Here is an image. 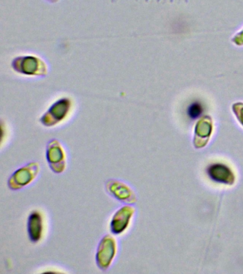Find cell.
Returning a JSON list of instances; mask_svg holds the SVG:
<instances>
[{
	"mask_svg": "<svg viewBox=\"0 0 243 274\" xmlns=\"http://www.w3.org/2000/svg\"><path fill=\"white\" fill-rule=\"evenodd\" d=\"M202 112H203V107L199 102H193L188 107V114L192 119L198 118L201 115Z\"/></svg>",
	"mask_w": 243,
	"mask_h": 274,
	"instance_id": "30bf717a",
	"label": "cell"
},
{
	"mask_svg": "<svg viewBox=\"0 0 243 274\" xmlns=\"http://www.w3.org/2000/svg\"><path fill=\"white\" fill-rule=\"evenodd\" d=\"M13 67L17 72L26 75H36L44 72L39 67H44V64L40 59L34 57H24L23 58L16 59L13 62Z\"/></svg>",
	"mask_w": 243,
	"mask_h": 274,
	"instance_id": "ba28073f",
	"label": "cell"
},
{
	"mask_svg": "<svg viewBox=\"0 0 243 274\" xmlns=\"http://www.w3.org/2000/svg\"><path fill=\"white\" fill-rule=\"evenodd\" d=\"M106 189L111 195L122 202L134 204L136 201L134 191L128 185L119 180H109L106 184Z\"/></svg>",
	"mask_w": 243,
	"mask_h": 274,
	"instance_id": "5b68a950",
	"label": "cell"
},
{
	"mask_svg": "<svg viewBox=\"0 0 243 274\" xmlns=\"http://www.w3.org/2000/svg\"><path fill=\"white\" fill-rule=\"evenodd\" d=\"M39 172V163L30 162L20 169L16 170L11 175L8 181L9 187L12 190L22 189L24 186L32 182L36 179Z\"/></svg>",
	"mask_w": 243,
	"mask_h": 274,
	"instance_id": "7a4b0ae2",
	"label": "cell"
},
{
	"mask_svg": "<svg viewBox=\"0 0 243 274\" xmlns=\"http://www.w3.org/2000/svg\"><path fill=\"white\" fill-rule=\"evenodd\" d=\"M117 252V243L112 236L106 235L99 243L96 261L101 270H107L111 267Z\"/></svg>",
	"mask_w": 243,
	"mask_h": 274,
	"instance_id": "6da1fadb",
	"label": "cell"
},
{
	"mask_svg": "<svg viewBox=\"0 0 243 274\" xmlns=\"http://www.w3.org/2000/svg\"><path fill=\"white\" fill-rule=\"evenodd\" d=\"M208 174L211 179L219 182H227L231 177V173L230 170L223 165H213L208 170Z\"/></svg>",
	"mask_w": 243,
	"mask_h": 274,
	"instance_id": "9c48e42d",
	"label": "cell"
},
{
	"mask_svg": "<svg viewBox=\"0 0 243 274\" xmlns=\"http://www.w3.org/2000/svg\"><path fill=\"white\" fill-rule=\"evenodd\" d=\"M44 218L42 213L36 210L31 211L27 221L28 235L31 242H40L44 234Z\"/></svg>",
	"mask_w": 243,
	"mask_h": 274,
	"instance_id": "52a82bcc",
	"label": "cell"
},
{
	"mask_svg": "<svg viewBox=\"0 0 243 274\" xmlns=\"http://www.w3.org/2000/svg\"><path fill=\"white\" fill-rule=\"evenodd\" d=\"M134 213V207L131 206H123L119 209L111 221V232L115 235H120L125 232L129 227Z\"/></svg>",
	"mask_w": 243,
	"mask_h": 274,
	"instance_id": "8992f818",
	"label": "cell"
},
{
	"mask_svg": "<svg viewBox=\"0 0 243 274\" xmlns=\"http://www.w3.org/2000/svg\"><path fill=\"white\" fill-rule=\"evenodd\" d=\"M47 160L49 167L57 174L62 173L67 166V155L61 143L57 140L49 141L47 148Z\"/></svg>",
	"mask_w": 243,
	"mask_h": 274,
	"instance_id": "3957f363",
	"label": "cell"
},
{
	"mask_svg": "<svg viewBox=\"0 0 243 274\" xmlns=\"http://www.w3.org/2000/svg\"><path fill=\"white\" fill-rule=\"evenodd\" d=\"M71 110V102L68 99L58 101L50 107L41 119L44 126L54 127L64 121Z\"/></svg>",
	"mask_w": 243,
	"mask_h": 274,
	"instance_id": "277c9868",
	"label": "cell"
}]
</instances>
